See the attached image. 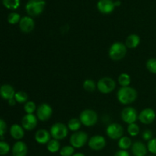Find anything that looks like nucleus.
I'll return each instance as SVG.
<instances>
[{"mask_svg": "<svg viewBox=\"0 0 156 156\" xmlns=\"http://www.w3.org/2000/svg\"><path fill=\"white\" fill-rule=\"evenodd\" d=\"M3 5L9 9H16L20 5V0H2Z\"/></svg>", "mask_w": 156, "mask_h": 156, "instance_id": "nucleus-29", "label": "nucleus"}, {"mask_svg": "<svg viewBox=\"0 0 156 156\" xmlns=\"http://www.w3.org/2000/svg\"><path fill=\"white\" fill-rule=\"evenodd\" d=\"M45 7L44 0H29L26 4L25 9L30 16H37L41 14Z\"/></svg>", "mask_w": 156, "mask_h": 156, "instance_id": "nucleus-4", "label": "nucleus"}, {"mask_svg": "<svg viewBox=\"0 0 156 156\" xmlns=\"http://www.w3.org/2000/svg\"><path fill=\"white\" fill-rule=\"evenodd\" d=\"M88 145L91 150L100 151L102 150L106 146V140L102 136H93L88 140Z\"/></svg>", "mask_w": 156, "mask_h": 156, "instance_id": "nucleus-12", "label": "nucleus"}, {"mask_svg": "<svg viewBox=\"0 0 156 156\" xmlns=\"http://www.w3.org/2000/svg\"><path fill=\"white\" fill-rule=\"evenodd\" d=\"M147 148L148 151L152 155H156V138L152 139V140L148 142Z\"/></svg>", "mask_w": 156, "mask_h": 156, "instance_id": "nucleus-35", "label": "nucleus"}, {"mask_svg": "<svg viewBox=\"0 0 156 156\" xmlns=\"http://www.w3.org/2000/svg\"><path fill=\"white\" fill-rule=\"evenodd\" d=\"M106 133L111 140H120L123 136V128L120 124L113 123L108 125L106 129Z\"/></svg>", "mask_w": 156, "mask_h": 156, "instance_id": "nucleus-8", "label": "nucleus"}, {"mask_svg": "<svg viewBox=\"0 0 156 156\" xmlns=\"http://www.w3.org/2000/svg\"><path fill=\"white\" fill-rule=\"evenodd\" d=\"M9 152H10V146L9 145V143L2 140L0 142V155H5Z\"/></svg>", "mask_w": 156, "mask_h": 156, "instance_id": "nucleus-34", "label": "nucleus"}, {"mask_svg": "<svg viewBox=\"0 0 156 156\" xmlns=\"http://www.w3.org/2000/svg\"><path fill=\"white\" fill-rule=\"evenodd\" d=\"M138 116L139 114H137L136 110L132 107H126L121 111L122 120L128 125L136 123L138 119Z\"/></svg>", "mask_w": 156, "mask_h": 156, "instance_id": "nucleus-10", "label": "nucleus"}, {"mask_svg": "<svg viewBox=\"0 0 156 156\" xmlns=\"http://www.w3.org/2000/svg\"><path fill=\"white\" fill-rule=\"evenodd\" d=\"M34 21L29 16H24L21 18L19 22V27L23 33H30L34 29Z\"/></svg>", "mask_w": 156, "mask_h": 156, "instance_id": "nucleus-14", "label": "nucleus"}, {"mask_svg": "<svg viewBox=\"0 0 156 156\" xmlns=\"http://www.w3.org/2000/svg\"><path fill=\"white\" fill-rule=\"evenodd\" d=\"M114 156H130L129 152L126 150H121L120 149L119 151H117Z\"/></svg>", "mask_w": 156, "mask_h": 156, "instance_id": "nucleus-38", "label": "nucleus"}, {"mask_svg": "<svg viewBox=\"0 0 156 156\" xmlns=\"http://www.w3.org/2000/svg\"><path fill=\"white\" fill-rule=\"evenodd\" d=\"M83 88L88 92H93L97 88V84L91 79H86L83 82Z\"/></svg>", "mask_w": 156, "mask_h": 156, "instance_id": "nucleus-26", "label": "nucleus"}, {"mask_svg": "<svg viewBox=\"0 0 156 156\" xmlns=\"http://www.w3.org/2000/svg\"><path fill=\"white\" fill-rule=\"evenodd\" d=\"M27 154V146L23 141H17L12 147L13 156H26Z\"/></svg>", "mask_w": 156, "mask_h": 156, "instance_id": "nucleus-18", "label": "nucleus"}, {"mask_svg": "<svg viewBox=\"0 0 156 156\" xmlns=\"http://www.w3.org/2000/svg\"><path fill=\"white\" fill-rule=\"evenodd\" d=\"M21 16L19 14L16 13V12H12L10 13L8 16V21L9 24H16L21 21Z\"/></svg>", "mask_w": 156, "mask_h": 156, "instance_id": "nucleus-33", "label": "nucleus"}, {"mask_svg": "<svg viewBox=\"0 0 156 156\" xmlns=\"http://www.w3.org/2000/svg\"><path fill=\"white\" fill-rule=\"evenodd\" d=\"M34 139L37 143H39V144L47 145L51 140V134L47 129H38L35 133Z\"/></svg>", "mask_w": 156, "mask_h": 156, "instance_id": "nucleus-16", "label": "nucleus"}, {"mask_svg": "<svg viewBox=\"0 0 156 156\" xmlns=\"http://www.w3.org/2000/svg\"><path fill=\"white\" fill-rule=\"evenodd\" d=\"M142 137L144 140L149 142V140H151L152 139H153V133L150 129H146V130L143 131V133H142Z\"/></svg>", "mask_w": 156, "mask_h": 156, "instance_id": "nucleus-36", "label": "nucleus"}, {"mask_svg": "<svg viewBox=\"0 0 156 156\" xmlns=\"http://www.w3.org/2000/svg\"><path fill=\"white\" fill-rule=\"evenodd\" d=\"M37 106L36 104L34 101H27L25 104H24V111H25V113L27 114H34V112L37 111Z\"/></svg>", "mask_w": 156, "mask_h": 156, "instance_id": "nucleus-28", "label": "nucleus"}, {"mask_svg": "<svg viewBox=\"0 0 156 156\" xmlns=\"http://www.w3.org/2000/svg\"><path fill=\"white\" fill-rule=\"evenodd\" d=\"M137 91L130 86L121 87L117 94V100L122 105H130L137 98Z\"/></svg>", "mask_w": 156, "mask_h": 156, "instance_id": "nucleus-1", "label": "nucleus"}, {"mask_svg": "<svg viewBox=\"0 0 156 156\" xmlns=\"http://www.w3.org/2000/svg\"><path fill=\"white\" fill-rule=\"evenodd\" d=\"M52 114H53V109L48 104L42 103L37 107V117L41 121H47L52 117Z\"/></svg>", "mask_w": 156, "mask_h": 156, "instance_id": "nucleus-9", "label": "nucleus"}, {"mask_svg": "<svg viewBox=\"0 0 156 156\" xmlns=\"http://www.w3.org/2000/svg\"><path fill=\"white\" fill-rule=\"evenodd\" d=\"M127 52V47L121 42H115L109 49L110 58L114 61H120L125 57Z\"/></svg>", "mask_w": 156, "mask_h": 156, "instance_id": "nucleus-2", "label": "nucleus"}, {"mask_svg": "<svg viewBox=\"0 0 156 156\" xmlns=\"http://www.w3.org/2000/svg\"><path fill=\"white\" fill-rule=\"evenodd\" d=\"M146 156H156L155 155H146Z\"/></svg>", "mask_w": 156, "mask_h": 156, "instance_id": "nucleus-41", "label": "nucleus"}, {"mask_svg": "<svg viewBox=\"0 0 156 156\" xmlns=\"http://www.w3.org/2000/svg\"><path fill=\"white\" fill-rule=\"evenodd\" d=\"M15 91L13 87L8 84H5L1 86L0 88V94L1 97L4 100H10V99L14 98L15 95Z\"/></svg>", "mask_w": 156, "mask_h": 156, "instance_id": "nucleus-19", "label": "nucleus"}, {"mask_svg": "<svg viewBox=\"0 0 156 156\" xmlns=\"http://www.w3.org/2000/svg\"><path fill=\"white\" fill-rule=\"evenodd\" d=\"M82 126V123H81L80 120L78 118H72L69 120L68 124V129L69 130L73 131V132H77L79 130Z\"/></svg>", "mask_w": 156, "mask_h": 156, "instance_id": "nucleus-24", "label": "nucleus"}, {"mask_svg": "<svg viewBox=\"0 0 156 156\" xmlns=\"http://www.w3.org/2000/svg\"><path fill=\"white\" fill-rule=\"evenodd\" d=\"M118 83L121 87L129 86L131 83V78L127 73H122L118 77Z\"/></svg>", "mask_w": 156, "mask_h": 156, "instance_id": "nucleus-25", "label": "nucleus"}, {"mask_svg": "<svg viewBox=\"0 0 156 156\" xmlns=\"http://www.w3.org/2000/svg\"><path fill=\"white\" fill-rule=\"evenodd\" d=\"M50 133L51 136L55 140H64L68 135V126L62 123H56L52 125Z\"/></svg>", "mask_w": 156, "mask_h": 156, "instance_id": "nucleus-7", "label": "nucleus"}, {"mask_svg": "<svg viewBox=\"0 0 156 156\" xmlns=\"http://www.w3.org/2000/svg\"><path fill=\"white\" fill-rule=\"evenodd\" d=\"M88 142V134L83 131H77L72 134L69 139V143L75 149H81Z\"/></svg>", "mask_w": 156, "mask_h": 156, "instance_id": "nucleus-6", "label": "nucleus"}, {"mask_svg": "<svg viewBox=\"0 0 156 156\" xmlns=\"http://www.w3.org/2000/svg\"><path fill=\"white\" fill-rule=\"evenodd\" d=\"M156 118V113L152 108H145L139 114L138 120L142 123L146 125L151 124L155 121Z\"/></svg>", "mask_w": 156, "mask_h": 156, "instance_id": "nucleus-11", "label": "nucleus"}, {"mask_svg": "<svg viewBox=\"0 0 156 156\" xmlns=\"http://www.w3.org/2000/svg\"><path fill=\"white\" fill-rule=\"evenodd\" d=\"M73 156H85L83 153L82 152H77V153H75Z\"/></svg>", "mask_w": 156, "mask_h": 156, "instance_id": "nucleus-40", "label": "nucleus"}, {"mask_svg": "<svg viewBox=\"0 0 156 156\" xmlns=\"http://www.w3.org/2000/svg\"><path fill=\"white\" fill-rule=\"evenodd\" d=\"M131 152L133 156H146L148 153V148L143 142L136 141L133 143Z\"/></svg>", "mask_w": 156, "mask_h": 156, "instance_id": "nucleus-15", "label": "nucleus"}, {"mask_svg": "<svg viewBox=\"0 0 156 156\" xmlns=\"http://www.w3.org/2000/svg\"><path fill=\"white\" fill-rule=\"evenodd\" d=\"M146 68L152 74H156V58H151L146 62Z\"/></svg>", "mask_w": 156, "mask_h": 156, "instance_id": "nucleus-32", "label": "nucleus"}, {"mask_svg": "<svg viewBox=\"0 0 156 156\" xmlns=\"http://www.w3.org/2000/svg\"><path fill=\"white\" fill-rule=\"evenodd\" d=\"M140 126L136 123L128 125L127 132L129 135L131 136H138L139 133H140Z\"/></svg>", "mask_w": 156, "mask_h": 156, "instance_id": "nucleus-30", "label": "nucleus"}, {"mask_svg": "<svg viewBox=\"0 0 156 156\" xmlns=\"http://www.w3.org/2000/svg\"><path fill=\"white\" fill-rule=\"evenodd\" d=\"M75 154V148L73 146H65L61 148L59 155L61 156H73Z\"/></svg>", "mask_w": 156, "mask_h": 156, "instance_id": "nucleus-27", "label": "nucleus"}, {"mask_svg": "<svg viewBox=\"0 0 156 156\" xmlns=\"http://www.w3.org/2000/svg\"><path fill=\"white\" fill-rule=\"evenodd\" d=\"M140 44V37L139 35L136 34H129V36L126 37V42H125V45L126 47L129 49H134L136 48Z\"/></svg>", "mask_w": 156, "mask_h": 156, "instance_id": "nucleus-21", "label": "nucleus"}, {"mask_svg": "<svg viewBox=\"0 0 156 156\" xmlns=\"http://www.w3.org/2000/svg\"><path fill=\"white\" fill-rule=\"evenodd\" d=\"M15 98L16 100L17 103L19 104H24L26 103L27 101V98H28V96L27 94L24 91H18V92L15 93Z\"/></svg>", "mask_w": 156, "mask_h": 156, "instance_id": "nucleus-31", "label": "nucleus"}, {"mask_svg": "<svg viewBox=\"0 0 156 156\" xmlns=\"http://www.w3.org/2000/svg\"><path fill=\"white\" fill-rule=\"evenodd\" d=\"M79 120L82 125L85 126H92L98 123V116L94 111L91 109H85L81 112Z\"/></svg>", "mask_w": 156, "mask_h": 156, "instance_id": "nucleus-3", "label": "nucleus"}, {"mask_svg": "<svg viewBox=\"0 0 156 156\" xmlns=\"http://www.w3.org/2000/svg\"><path fill=\"white\" fill-rule=\"evenodd\" d=\"M8 101H9V105H10V106H14V105H16V103H17V101H16V100H15V98H14L10 99V100H9Z\"/></svg>", "mask_w": 156, "mask_h": 156, "instance_id": "nucleus-39", "label": "nucleus"}, {"mask_svg": "<svg viewBox=\"0 0 156 156\" xmlns=\"http://www.w3.org/2000/svg\"><path fill=\"white\" fill-rule=\"evenodd\" d=\"M155 91H156V88H155Z\"/></svg>", "mask_w": 156, "mask_h": 156, "instance_id": "nucleus-42", "label": "nucleus"}, {"mask_svg": "<svg viewBox=\"0 0 156 156\" xmlns=\"http://www.w3.org/2000/svg\"><path fill=\"white\" fill-rule=\"evenodd\" d=\"M10 135L14 140L19 141L20 140L24 138V129L22 126L18 124H13L10 127Z\"/></svg>", "mask_w": 156, "mask_h": 156, "instance_id": "nucleus-20", "label": "nucleus"}, {"mask_svg": "<svg viewBox=\"0 0 156 156\" xmlns=\"http://www.w3.org/2000/svg\"><path fill=\"white\" fill-rule=\"evenodd\" d=\"M47 149L51 153H56V152H59L61 149V146L59 140H55V139L50 140L47 144Z\"/></svg>", "mask_w": 156, "mask_h": 156, "instance_id": "nucleus-23", "label": "nucleus"}, {"mask_svg": "<svg viewBox=\"0 0 156 156\" xmlns=\"http://www.w3.org/2000/svg\"><path fill=\"white\" fill-rule=\"evenodd\" d=\"M37 117L34 114H26L22 117L21 126L25 130L30 131L35 129L37 125Z\"/></svg>", "mask_w": 156, "mask_h": 156, "instance_id": "nucleus-13", "label": "nucleus"}, {"mask_svg": "<svg viewBox=\"0 0 156 156\" xmlns=\"http://www.w3.org/2000/svg\"><path fill=\"white\" fill-rule=\"evenodd\" d=\"M97 88L102 94H109L116 88V82L111 77H103L98 80Z\"/></svg>", "mask_w": 156, "mask_h": 156, "instance_id": "nucleus-5", "label": "nucleus"}, {"mask_svg": "<svg viewBox=\"0 0 156 156\" xmlns=\"http://www.w3.org/2000/svg\"><path fill=\"white\" fill-rule=\"evenodd\" d=\"M132 140L128 136H123L118 140V147L121 150H126L132 147Z\"/></svg>", "mask_w": 156, "mask_h": 156, "instance_id": "nucleus-22", "label": "nucleus"}, {"mask_svg": "<svg viewBox=\"0 0 156 156\" xmlns=\"http://www.w3.org/2000/svg\"><path fill=\"white\" fill-rule=\"evenodd\" d=\"M6 130H7V124L4 120L1 119L0 120V137L2 140H3V136L5 133Z\"/></svg>", "mask_w": 156, "mask_h": 156, "instance_id": "nucleus-37", "label": "nucleus"}, {"mask_svg": "<svg viewBox=\"0 0 156 156\" xmlns=\"http://www.w3.org/2000/svg\"><path fill=\"white\" fill-rule=\"evenodd\" d=\"M115 4L112 0H99L98 9L103 14H110L114 11Z\"/></svg>", "mask_w": 156, "mask_h": 156, "instance_id": "nucleus-17", "label": "nucleus"}]
</instances>
